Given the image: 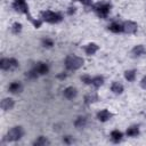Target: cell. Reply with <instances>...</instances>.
<instances>
[{"label":"cell","mask_w":146,"mask_h":146,"mask_svg":"<svg viewBox=\"0 0 146 146\" xmlns=\"http://www.w3.org/2000/svg\"><path fill=\"white\" fill-rule=\"evenodd\" d=\"M83 65V59L75 56V55H71L67 56L65 59V66L68 70H78Z\"/></svg>","instance_id":"cell-1"},{"label":"cell","mask_w":146,"mask_h":146,"mask_svg":"<svg viewBox=\"0 0 146 146\" xmlns=\"http://www.w3.org/2000/svg\"><path fill=\"white\" fill-rule=\"evenodd\" d=\"M0 66L2 70H15L18 66V62L15 58H2L0 62Z\"/></svg>","instance_id":"cell-2"},{"label":"cell","mask_w":146,"mask_h":146,"mask_svg":"<svg viewBox=\"0 0 146 146\" xmlns=\"http://www.w3.org/2000/svg\"><path fill=\"white\" fill-rule=\"evenodd\" d=\"M42 18L48 22V23H58L59 21H62V16L57 13H54V11H50V10H47L42 14Z\"/></svg>","instance_id":"cell-3"},{"label":"cell","mask_w":146,"mask_h":146,"mask_svg":"<svg viewBox=\"0 0 146 146\" xmlns=\"http://www.w3.org/2000/svg\"><path fill=\"white\" fill-rule=\"evenodd\" d=\"M7 136H8V137H7L8 140H11V141L18 140V139H21L22 136H23V129H22L21 127H14V128H11V129L8 131Z\"/></svg>","instance_id":"cell-4"},{"label":"cell","mask_w":146,"mask_h":146,"mask_svg":"<svg viewBox=\"0 0 146 146\" xmlns=\"http://www.w3.org/2000/svg\"><path fill=\"white\" fill-rule=\"evenodd\" d=\"M110 10H111V6L108 3H104V2L103 3H97L96 7H95V11L100 17H106L108 15Z\"/></svg>","instance_id":"cell-5"},{"label":"cell","mask_w":146,"mask_h":146,"mask_svg":"<svg viewBox=\"0 0 146 146\" xmlns=\"http://www.w3.org/2000/svg\"><path fill=\"white\" fill-rule=\"evenodd\" d=\"M123 31H125L127 33H135L137 31V24L133 22H125L123 25Z\"/></svg>","instance_id":"cell-6"},{"label":"cell","mask_w":146,"mask_h":146,"mask_svg":"<svg viewBox=\"0 0 146 146\" xmlns=\"http://www.w3.org/2000/svg\"><path fill=\"white\" fill-rule=\"evenodd\" d=\"M8 90H9L11 94H18V92H21V90H22V84H21L18 81H14L13 83L9 84Z\"/></svg>","instance_id":"cell-7"},{"label":"cell","mask_w":146,"mask_h":146,"mask_svg":"<svg viewBox=\"0 0 146 146\" xmlns=\"http://www.w3.org/2000/svg\"><path fill=\"white\" fill-rule=\"evenodd\" d=\"M78 91L74 87H67L65 90H64V96L67 98V99H73L75 96H76Z\"/></svg>","instance_id":"cell-8"},{"label":"cell","mask_w":146,"mask_h":146,"mask_svg":"<svg viewBox=\"0 0 146 146\" xmlns=\"http://www.w3.org/2000/svg\"><path fill=\"white\" fill-rule=\"evenodd\" d=\"M97 117H98L99 121L105 122V121H107V120H110V119L112 117V113H110L107 110H103V111H100V112L97 114Z\"/></svg>","instance_id":"cell-9"},{"label":"cell","mask_w":146,"mask_h":146,"mask_svg":"<svg viewBox=\"0 0 146 146\" xmlns=\"http://www.w3.org/2000/svg\"><path fill=\"white\" fill-rule=\"evenodd\" d=\"M34 70L38 72V74H46V73H48L49 67L46 63H38V65L34 67Z\"/></svg>","instance_id":"cell-10"},{"label":"cell","mask_w":146,"mask_h":146,"mask_svg":"<svg viewBox=\"0 0 146 146\" xmlns=\"http://www.w3.org/2000/svg\"><path fill=\"white\" fill-rule=\"evenodd\" d=\"M1 107H2V110H5V111L11 110V108L14 107V100H13L11 98H6V99H3L2 103H1Z\"/></svg>","instance_id":"cell-11"},{"label":"cell","mask_w":146,"mask_h":146,"mask_svg":"<svg viewBox=\"0 0 146 146\" xmlns=\"http://www.w3.org/2000/svg\"><path fill=\"white\" fill-rule=\"evenodd\" d=\"M132 55L135 56V57H140V56H143L144 54H145V48H144V46H141V44H138V46H136L133 49H132Z\"/></svg>","instance_id":"cell-12"},{"label":"cell","mask_w":146,"mask_h":146,"mask_svg":"<svg viewBox=\"0 0 146 146\" xmlns=\"http://www.w3.org/2000/svg\"><path fill=\"white\" fill-rule=\"evenodd\" d=\"M97 50H98V46L95 44V43H89L84 47V51H86L87 55H94Z\"/></svg>","instance_id":"cell-13"},{"label":"cell","mask_w":146,"mask_h":146,"mask_svg":"<svg viewBox=\"0 0 146 146\" xmlns=\"http://www.w3.org/2000/svg\"><path fill=\"white\" fill-rule=\"evenodd\" d=\"M108 29H110L112 32H114V33H119V32L123 31V25H121V24L117 23V22H113V23L108 26Z\"/></svg>","instance_id":"cell-14"},{"label":"cell","mask_w":146,"mask_h":146,"mask_svg":"<svg viewBox=\"0 0 146 146\" xmlns=\"http://www.w3.org/2000/svg\"><path fill=\"white\" fill-rule=\"evenodd\" d=\"M111 139H112L114 143L121 141V139H122V132L119 131V130H113V131L111 132Z\"/></svg>","instance_id":"cell-15"},{"label":"cell","mask_w":146,"mask_h":146,"mask_svg":"<svg viewBox=\"0 0 146 146\" xmlns=\"http://www.w3.org/2000/svg\"><path fill=\"white\" fill-rule=\"evenodd\" d=\"M111 89H112V91H113L114 94H121V92L123 91V86H122L120 82H113Z\"/></svg>","instance_id":"cell-16"},{"label":"cell","mask_w":146,"mask_h":146,"mask_svg":"<svg viewBox=\"0 0 146 146\" xmlns=\"http://www.w3.org/2000/svg\"><path fill=\"white\" fill-rule=\"evenodd\" d=\"M138 133H139V129L136 125L135 127H130L127 130V136H129V137H137Z\"/></svg>","instance_id":"cell-17"},{"label":"cell","mask_w":146,"mask_h":146,"mask_svg":"<svg viewBox=\"0 0 146 146\" xmlns=\"http://www.w3.org/2000/svg\"><path fill=\"white\" fill-rule=\"evenodd\" d=\"M86 123H87V119L86 117H83V116H80V117H78L76 119V121H75V127L78 128V129H82L84 125H86Z\"/></svg>","instance_id":"cell-18"},{"label":"cell","mask_w":146,"mask_h":146,"mask_svg":"<svg viewBox=\"0 0 146 146\" xmlns=\"http://www.w3.org/2000/svg\"><path fill=\"white\" fill-rule=\"evenodd\" d=\"M103 83H104V79H103L102 76H96V78H94V79L91 80V84L95 86L96 88L100 87Z\"/></svg>","instance_id":"cell-19"},{"label":"cell","mask_w":146,"mask_h":146,"mask_svg":"<svg viewBox=\"0 0 146 146\" xmlns=\"http://www.w3.org/2000/svg\"><path fill=\"white\" fill-rule=\"evenodd\" d=\"M124 76H125V79H127L128 81H133L135 78H136V71H135V70L127 71L125 74H124Z\"/></svg>","instance_id":"cell-20"},{"label":"cell","mask_w":146,"mask_h":146,"mask_svg":"<svg viewBox=\"0 0 146 146\" xmlns=\"http://www.w3.org/2000/svg\"><path fill=\"white\" fill-rule=\"evenodd\" d=\"M98 99V96L97 94H89L87 97H86V100L87 103H92V102H96Z\"/></svg>","instance_id":"cell-21"},{"label":"cell","mask_w":146,"mask_h":146,"mask_svg":"<svg viewBox=\"0 0 146 146\" xmlns=\"http://www.w3.org/2000/svg\"><path fill=\"white\" fill-rule=\"evenodd\" d=\"M42 44H43V47L50 48V47H52V46H54V41H52L51 39L46 38V39H43V40H42Z\"/></svg>","instance_id":"cell-22"},{"label":"cell","mask_w":146,"mask_h":146,"mask_svg":"<svg viewBox=\"0 0 146 146\" xmlns=\"http://www.w3.org/2000/svg\"><path fill=\"white\" fill-rule=\"evenodd\" d=\"M46 144H48V140L46 137H42V136L39 137V139L34 141V145H46Z\"/></svg>","instance_id":"cell-23"},{"label":"cell","mask_w":146,"mask_h":146,"mask_svg":"<svg viewBox=\"0 0 146 146\" xmlns=\"http://www.w3.org/2000/svg\"><path fill=\"white\" fill-rule=\"evenodd\" d=\"M21 30H22V24L21 23H15L14 25H13V32L14 33H19L21 32Z\"/></svg>","instance_id":"cell-24"},{"label":"cell","mask_w":146,"mask_h":146,"mask_svg":"<svg viewBox=\"0 0 146 146\" xmlns=\"http://www.w3.org/2000/svg\"><path fill=\"white\" fill-rule=\"evenodd\" d=\"M81 80L86 83V84H91V78L89 76V75H83V76H81Z\"/></svg>","instance_id":"cell-25"},{"label":"cell","mask_w":146,"mask_h":146,"mask_svg":"<svg viewBox=\"0 0 146 146\" xmlns=\"http://www.w3.org/2000/svg\"><path fill=\"white\" fill-rule=\"evenodd\" d=\"M63 141H64L65 144H71V143H73V139H72L71 136H65V137L63 138Z\"/></svg>","instance_id":"cell-26"},{"label":"cell","mask_w":146,"mask_h":146,"mask_svg":"<svg viewBox=\"0 0 146 146\" xmlns=\"http://www.w3.org/2000/svg\"><path fill=\"white\" fill-rule=\"evenodd\" d=\"M80 2H82L83 5H86V6H88V5H90L91 3V0H79Z\"/></svg>","instance_id":"cell-27"},{"label":"cell","mask_w":146,"mask_h":146,"mask_svg":"<svg viewBox=\"0 0 146 146\" xmlns=\"http://www.w3.org/2000/svg\"><path fill=\"white\" fill-rule=\"evenodd\" d=\"M141 87L146 89V76H144V79L141 80Z\"/></svg>","instance_id":"cell-28"}]
</instances>
